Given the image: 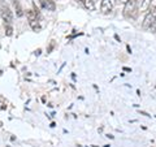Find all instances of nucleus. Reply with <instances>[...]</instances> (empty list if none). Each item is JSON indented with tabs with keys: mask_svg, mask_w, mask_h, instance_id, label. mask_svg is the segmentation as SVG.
Segmentation results:
<instances>
[{
	"mask_svg": "<svg viewBox=\"0 0 156 147\" xmlns=\"http://www.w3.org/2000/svg\"><path fill=\"white\" fill-rule=\"evenodd\" d=\"M124 70H126V72H131L130 68H124Z\"/></svg>",
	"mask_w": 156,
	"mask_h": 147,
	"instance_id": "f8f14e48",
	"label": "nucleus"
},
{
	"mask_svg": "<svg viewBox=\"0 0 156 147\" xmlns=\"http://www.w3.org/2000/svg\"><path fill=\"white\" fill-rule=\"evenodd\" d=\"M5 34L8 37H11L12 34H13V29H12V26H7L5 27Z\"/></svg>",
	"mask_w": 156,
	"mask_h": 147,
	"instance_id": "9d476101",
	"label": "nucleus"
},
{
	"mask_svg": "<svg viewBox=\"0 0 156 147\" xmlns=\"http://www.w3.org/2000/svg\"><path fill=\"white\" fill-rule=\"evenodd\" d=\"M30 26L33 27L34 31H39V30H41V25H39L38 20H35V21H31V22H30Z\"/></svg>",
	"mask_w": 156,
	"mask_h": 147,
	"instance_id": "1a4fd4ad",
	"label": "nucleus"
},
{
	"mask_svg": "<svg viewBox=\"0 0 156 147\" xmlns=\"http://www.w3.org/2000/svg\"><path fill=\"white\" fill-rule=\"evenodd\" d=\"M13 7H14V9H16L17 17H22L23 16V12H22V8H21V5H20L18 0H13Z\"/></svg>",
	"mask_w": 156,
	"mask_h": 147,
	"instance_id": "423d86ee",
	"label": "nucleus"
},
{
	"mask_svg": "<svg viewBox=\"0 0 156 147\" xmlns=\"http://www.w3.org/2000/svg\"><path fill=\"white\" fill-rule=\"evenodd\" d=\"M112 9H113V4H112L111 0H101V3H100V11L101 13H111L112 12Z\"/></svg>",
	"mask_w": 156,
	"mask_h": 147,
	"instance_id": "20e7f679",
	"label": "nucleus"
},
{
	"mask_svg": "<svg viewBox=\"0 0 156 147\" xmlns=\"http://www.w3.org/2000/svg\"><path fill=\"white\" fill-rule=\"evenodd\" d=\"M39 3H41V5L44 9H47V11L53 12L56 9V4L53 0H39Z\"/></svg>",
	"mask_w": 156,
	"mask_h": 147,
	"instance_id": "39448f33",
	"label": "nucleus"
},
{
	"mask_svg": "<svg viewBox=\"0 0 156 147\" xmlns=\"http://www.w3.org/2000/svg\"><path fill=\"white\" fill-rule=\"evenodd\" d=\"M0 76H2V70H0Z\"/></svg>",
	"mask_w": 156,
	"mask_h": 147,
	"instance_id": "4468645a",
	"label": "nucleus"
},
{
	"mask_svg": "<svg viewBox=\"0 0 156 147\" xmlns=\"http://www.w3.org/2000/svg\"><path fill=\"white\" fill-rule=\"evenodd\" d=\"M94 2H98V0H94Z\"/></svg>",
	"mask_w": 156,
	"mask_h": 147,
	"instance_id": "2eb2a0df",
	"label": "nucleus"
},
{
	"mask_svg": "<svg viewBox=\"0 0 156 147\" xmlns=\"http://www.w3.org/2000/svg\"><path fill=\"white\" fill-rule=\"evenodd\" d=\"M82 4H83L85 8L89 9V11H95V2L94 0H83Z\"/></svg>",
	"mask_w": 156,
	"mask_h": 147,
	"instance_id": "0eeeda50",
	"label": "nucleus"
},
{
	"mask_svg": "<svg viewBox=\"0 0 156 147\" xmlns=\"http://www.w3.org/2000/svg\"><path fill=\"white\" fill-rule=\"evenodd\" d=\"M156 23V7H150L148 8V12L146 14V17L143 20V23H142V27L144 30H148Z\"/></svg>",
	"mask_w": 156,
	"mask_h": 147,
	"instance_id": "f257e3e1",
	"label": "nucleus"
},
{
	"mask_svg": "<svg viewBox=\"0 0 156 147\" xmlns=\"http://www.w3.org/2000/svg\"><path fill=\"white\" fill-rule=\"evenodd\" d=\"M37 16H38V12H37V11H33V9H30V11L26 12V17H27V20H29V22L35 21Z\"/></svg>",
	"mask_w": 156,
	"mask_h": 147,
	"instance_id": "6e6552de",
	"label": "nucleus"
},
{
	"mask_svg": "<svg viewBox=\"0 0 156 147\" xmlns=\"http://www.w3.org/2000/svg\"><path fill=\"white\" fill-rule=\"evenodd\" d=\"M77 3H83V0H76Z\"/></svg>",
	"mask_w": 156,
	"mask_h": 147,
	"instance_id": "ddd939ff",
	"label": "nucleus"
},
{
	"mask_svg": "<svg viewBox=\"0 0 156 147\" xmlns=\"http://www.w3.org/2000/svg\"><path fill=\"white\" fill-rule=\"evenodd\" d=\"M2 17H3L4 21L8 23V25H11V23L13 22L12 11H11V8H9L7 4H3V5H2Z\"/></svg>",
	"mask_w": 156,
	"mask_h": 147,
	"instance_id": "7ed1b4c3",
	"label": "nucleus"
},
{
	"mask_svg": "<svg viewBox=\"0 0 156 147\" xmlns=\"http://www.w3.org/2000/svg\"><path fill=\"white\" fill-rule=\"evenodd\" d=\"M126 2H128V0H116V4H117V5H120V4H124V5H125Z\"/></svg>",
	"mask_w": 156,
	"mask_h": 147,
	"instance_id": "9b49d317",
	"label": "nucleus"
},
{
	"mask_svg": "<svg viewBox=\"0 0 156 147\" xmlns=\"http://www.w3.org/2000/svg\"><path fill=\"white\" fill-rule=\"evenodd\" d=\"M0 48H2V46H0Z\"/></svg>",
	"mask_w": 156,
	"mask_h": 147,
	"instance_id": "dca6fc26",
	"label": "nucleus"
},
{
	"mask_svg": "<svg viewBox=\"0 0 156 147\" xmlns=\"http://www.w3.org/2000/svg\"><path fill=\"white\" fill-rule=\"evenodd\" d=\"M136 8H138V4H136V0H128L125 4L124 8V14L125 17H134Z\"/></svg>",
	"mask_w": 156,
	"mask_h": 147,
	"instance_id": "f03ea898",
	"label": "nucleus"
}]
</instances>
